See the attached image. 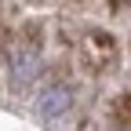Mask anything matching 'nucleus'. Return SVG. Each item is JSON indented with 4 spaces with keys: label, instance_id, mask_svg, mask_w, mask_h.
<instances>
[{
    "label": "nucleus",
    "instance_id": "obj_1",
    "mask_svg": "<svg viewBox=\"0 0 131 131\" xmlns=\"http://www.w3.org/2000/svg\"><path fill=\"white\" fill-rule=\"evenodd\" d=\"M37 109H40V117H58V113H66V109H69V91H66V88L44 91L40 102H37Z\"/></svg>",
    "mask_w": 131,
    "mask_h": 131
},
{
    "label": "nucleus",
    "instance_id": "obj_2",
    "mask_svg": "<svg viewBox=\"0 0 131 131\" xmlns=\"http://www.w3.org/2000/svg\"><path fill=\"white\" fill-rule=\"evenodd\" d=\"M29 77H33V58H22L18 73H15V84H29Z\"/></svg>",
    "mask_w": 131,
    "mask_h": 131
}]
</instances>
